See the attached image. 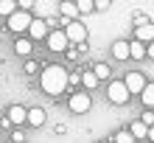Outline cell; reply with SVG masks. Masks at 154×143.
<instances>
[{
    "instance_id": "6da1fadb",
    "label": "cell",
    "mask_w": 154,
    "mask_h": 143,
    "mask_svg": "<svg viewBox=\"0 0 154 143\" xmlns=\"http://www.w3.org/2000/svg\"><path fill=\"white\" fill-rule=\"evenodd\" d=\"M67 79H70V73L62 65H48V67L42 70V76H39V87L48 95H62V93L67 90V84H70Z\"/></svg>"
},
{
    "instance_id": "7a4b0ae2",
    "label": "cell",
    "mask_w": 154,
    "mask_h": 143,
    "mask_svg": "<svg viewBox=\"0 0 154 143\" xmlns=\"http://www.w3.org/2000/svg\"><path fill=\"white\" fill-rule=\"evenodd\" d=\"M65 37H67V42L70 45H84L87 42V25L81 23V20H70V23H65Z\"/></svg>"
},
{
    "instance_id": "3957f363",
    "label": "cell",
    "mask_w": 154,
    "mask_h": 143,
    "mask_svg": "<svg viewBox=\"0 0 154 143\" xmlns=\"http://www.w3.org/2000/svg\"><path fill=\"white\" fill-rule=\"evenodd\" d=\"M67 107H70V112H76V115H84V112H90V107H93V98H90V93L79 90V93H73V95H70Z\"/></svg>"
},
{
    "instance_id": "277c9868",
    "label": "cell",
    "mask_w": 154,
    "mask_h": 143,
    "mask_svg": "<svg viewBox=\"0 0 154 143\" xmlns=\"http://www.w3.org/2000/svg\"><path fill=\"white\" fill-rule=\"evenodd\" d=\"M6 20H8V31H14V34H25L34 17H31V11H14L11 17H6Z\"/></svg>"
},
{
    "instance_id": "5b68a950",
    "label": "cell",
    "mask_w": 154,
    "mask_h": 143,
    "mask_svg": "<svg viewBox=\"0 0 154 143\" xmlns=\"http://www.w3.org/2000/svg\"><path fill=\"white\" fill-rule=\"evenodd\" d=\"M45 42H48V48H51L53 53H65V51L70 48V42H67V37H65V31H62V28H53V31H48Z\"/></svg>"
},
{
    "instance_id": "8992f818",
    "label": "cell",
    "mask_w": 154,
    "mask_h": 143,
    "mask_svg": "<svg viewBox=\"0 0 154 143\" xmlns=\"http://www.w3.org/2000/svg\"><path fill=\"white\" fill-rule=\"evenodd\" d=\"M106 98H109V104H118V107H121V104H126V101H129V90H126V84L123 82H109V87H106Z\"/></svg>"
},
{
    "instance_id": "52a82bcc",
    "label": "cell",
    "mask_w": 154,
    "mask_h": 143,
    "mask_svg": "<svg viewBox=\"0 0 154 143\" xmlns=\"http://www.w3.org/2000/svg\"><path fill=\"white\" fill-rule=\"evenodd\" d=\"M123 84H126V90H129V95H140L143 87H146V76L137 73V70H132V73L123 76Z\"/></svg>"
},
{
    "instance_id": "ba28073f",
    "label": "cell",
    "mask_w": 154,
    "mask_h": 143,
    "mask_svg": "<svg viewBox=\"0 0 154 143\" xmlns=\"http://www.w3.org/2000/svg\"><path fill=\"white\" fill-rule=\"evenodd\" d=\"M48 31H51V28H48V23H45V20H37V17H34L25 34H28V39L34 42V39H45V37H48Z\"/></svg>"
},
{
    "instance_id": "9c48e42d",
    "label": "cell",
    "mask_w": 154,
    "mask_h": 143,
    "mask_svg": "<svg viewBox=\"0 0 154 143\" xmlns=\"http://www.w3.org/2000/svg\"><path fill=\"white\" fill-rule=\"evenodd\" d=\"M25 115H28V110H25L23 104H11L6 118H8V123H14V126H23V123H25Z\"/></svg>"
},
{
    "instance_id": "30bf717a",
    "label": "cell",
    "mask_w": 154,
    "mask_h": 143,
    "mask_svg": "<svg viewBox=\"0 0 154 143\" xmlns=\"http://www.w3.org/2000/svg\"><path fill=\"white\" fill-rule=\"evenodd\" d=\"M134 42H140V45L154 42V23H146V25H140V28H134Z\"/></svg>"
},
{
    "instance_id": "8fae6325",
    "label": "cell",
    "mask_w": 154,
    "mask_h": 143,
    "mask_svg": "<svg viewBox=\"0 0 154 143\" xmlns=\"http://www.w3.org/2000/svg\"><path fill=\"white\" fill-rule=\"evenodd\" d=\"M45 118H48V115H45V110H42V107H31V110H28V115H25V123H28V126H42V123H45Z\"/></svg>"
},
{
    "instance_id": "7c38bea8",
    "label": "cell",
    "mask_w": 154,
    "mask_h": 143,
    "mask_svg": "<svg viewBox=\"0 0 154 143\" xmlns=\"http://www.w3.org/2000/svg\"><path fill=\"white\" fill-rule=\"evenodd\" d=\"M112 59H118V62H126V59H129V42H126V39L112 42Z\"/></svg>"
},
{
    "instance_id": "4fadbf2b",
    "label": "cell",
    "mask_w": 154,
    "mask_h": 143,
    "mask_svg": "<svg viewBox=\"0 0 154 143\" xmlns=\"http://www.w3.org/2000/svg\"><path fill=\"white\" fill-rule=\"evenodd\" d=\"M31 48H34V42L28 37H17V42H14V53L17 56H31Z\"/></svg>"
},
{
    "instance_id": "5bb4252c",
    "label": "cell",
    "mask_w": 154,
    "mask_h": 143,
    "mask_svg": "<svg viewBox=\"0 0 154 143\" xmlns=\"http://www.w3.org/2000/svg\"><path fill=\"white\" fill-rule=\"evenodd\" d=\"M140 101H143L146 110H154V82H146V87L140 93Z\"/></svg>"
},
{
    "instance_id": "9a60e30c",
    "label": "cell",
    "mask_w": 154,
    "mask_h": 143,
    "mask_svg": "<svg viewBox=\"0 0 154 143\" xmlns=\"http://www.w3.org/2000/svg\"><path fill=\"white\" fill-rule=\"evenodd\" d=\"M79 82L84 84V93H90V90H95V87L101 84V82H98V79H95V73H93V70H84V73L79 76Z\"/></svg>"
},
{
    "instance_id": "2e32d148",
    "label": "cell",
    "mask_w": 154,
    "mask_h": 143,
    "mask_svg": "<svg viewBox=\"0 0 154 143\" xmlns=\"http://www.w3.org/2000/svg\"><path fill=\"white\" fill-rule=\"evenodd\" d=\"M129 135L134 138V140H146V135H149V126L146 123H140V121H132V126H129Z\"/></svg>"
},
{
    "instance_id": "e0dca14e",
    "label": "cell",
    "mask_w": 154,
    "mask_h": 143,
    "mask_svg": "<svg viewBox=\"0 0 154 143\" xmlns=\"http://www.w3.org/2000/svg\"><path fill=\"white\" fill-rule=\"evenodd\" d=\"M59 14L65 17V23L76 20V17H79V11H76V3H70V0H65V3H59Z\"/></svg>"
},
{
    "instance_id": "ac0fdd59",
    "label": "cell",
    "mask_w": 154,
    "mask_h": 143,
    "mask_svg": "<svg viewBox=\"0 0 154 143\" xmlns=\"http://www.w3.org/2000/svg\"><path fill=\"white\" fill-rule=\"evenodd\" d=\"M129 59H146V45H140V42H129Z\"/></svg>"
},
{
    "instance_id": "d6986e66",
    "label": "cell",
    "mask_w": 154,
    "mask_h": 143,
    "mask_svg": "<svg viewBox=\"0 0 154 143\" xmlns=\"http://www.w3.org/2000/svg\"><path fill=\"white\" fill-rule=\"evenodd\" d=\"M93 73H95V79H98V82H106L112 70H109V65H104V62H98V65L93 67Z\"/></svg>"
},
{
    "instance_id": "ffe728a7",
    "label": "cell",
    "mask_w": 154,
    "mask_h": 143,
    "mask_svg": "<svg viewBox=\"0 0 154 143\" xmlns=\"http://www.w3.org/2000/svg\"><path fill=\"white\" fill-rule=\"evenodd\" d=\"M76 11L79 14H93L95 11V0H79V3H76Z\"/></svg>"
},
{
    "instance_id": "44dd1931",
    "label": "cell",
    "mask_w": 154,
    "mask_h": 143,
    "mask_svg": "<svg viewBox=\"0 0 154 143\" xmlns=\"http://www.w3.org/2000/svg\"><path fill=\"white\" fill-rule=\"evenodd\" d=\"M17 11V0H0V14L3 17H11Z\"/></svg>"
},
{
    "instance_id": "7402d4cb",
    "label": "cell",
    "mask_w": 154,
    "mask_h": 143,
    "mask_svg": "<svg viewBox=\"0 0 154 143\" xmlns=\"http://www.w3.org/2000/svg\"><path fill=\"white\" fill-rule=\"evenodd\" d=\"M112 143H137V140L129 135V129H121V132H115V140Z\"/></svg>"
},
{
    "instance_id": "603a6c76",
    "label": "cell",
    "mask_w": 154,
    "mask_h": 143,
    "mask_svg": "<svg viewBox=\"0 0 154 143\" xmlns=\"http://www.w3.org/2000/svg\"><path fill=\"white\" fill-rule=\"evenodd\" d=\"M140 123H146V126H154V110H146L140 115Z\"/></svg>"
},
{
    "instance_id": "cb8c5ba5",
    "label": "cell",
    "mask_w": 154,
    "mask_h": 143,
    "mask_svg": "<svg viewBox=\"0 0 154 143\" xmlns=\"http://www.w3.org/2000/svg\"><path fill=\"white\" fill-rule=\"evenodd\" d=\"M146 23H151L146 14H134V28H140V25H146Z\"/></svg>"
},
{
    "instance_id": "d4e9b609",
    "label": "cell",
    "mask_w": 154,
    "mask_h": 143,
    "mask_svg": "<svg viewBox=\"0 0 154 143\" xmlns=\"http://www.w3.org/2000/svg\"><path fill=\"white\" fill-rule=\"evenodd\" d=\"M23 140H25V135H23L20 129H14V132H11V143H23Z\"/></svg>"
},
{
    "instance_id": "484cf974",
    "label": "cell",
    "mask_w": 154,
    "mask_h": 143,
    "mask_svg": "<svg viewBox=\"0 0 154 143\" xmlns=\"http://www.w3.org/2000/svg\"><path fill=\"white\" fill-rule=\"evenodd\" d=\"M37 70H39V65H37V62H25V73H37Z\"/></svg>"
},
{
    "instance_id": "4316f807",
    "label": "cell",
    "mask_w": 154,
    "mask_h": 143,
    "mask_svg": "<svg viewBox=\"0 0 154 143\" xmlns=\"http://www.w3.org/2000/svg\"><path fill=\"white\" fill-rule=\"evenodd\" d=\"M106 8H109V0H98L95 3V11H106Z\"/></svg>"
},
{
    "instance_id": "83f0119b",
    "label": "cell",
    "mask_w": 154,
    "mask_h": 143,
    "mask_svg": "<svg viewBox=\"0 0 154 143\" xmlns=\"http://www.w3.org/2000/svg\"><path fill=\"white\" fill-rule=\"evenodd\" d=\"M146 59H154V42H149V45H146Z\"/></svg>"
},
{
    "instance_id": "f1b7e54d",
    "label": "cell",
    "mask_w": 154,
    "mask_h": 143,
    "mask_svg": "<svg viewBox=\"0 0 154 143\" xmlns=\"http://www.w3.org/2000/svg\"><path fill=\"white\" fill-rule=\"evenodd\" d=\"M140 143H146V140H140Z\"/></svg>"
}]
</instances>
